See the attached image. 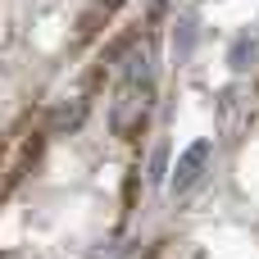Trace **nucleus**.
Masks as SVG:
<instances>
[{
	"label": "nucleus",
	"mask_w": 259,
	"mask_h": 259,
	"mask_svg": "<svg viewBox=\"0 0 259 259\" xmlns=\"http://www.w3.org/2000/svg\"><path fill=\"white\" fill-rule=\"evenodd\" d=\"M150 105H155V82H123V91H118L114 105H109V127H114V137H123V141L141 137V127H146V118H150Z\"/></svg>",
	"instance_id": "f257e3e1"
},
{
	"label": "nucleus",
	"mask_w": 259,
	"mask_h": 259,
	"mask_svg": "<svg viewBox=\"0 0 259 259\" xmlns=\"http://www.w3.org/2000/svg\"><path fill=\"white\" fill-rule=\"evenodd\" d=\"M87 123V100H64L50 109V137H68Z\"/></svg>",
	"instance_id": "20e7f679"
},
{
	"label": "nucleus",
	"mask_w": 259,
	"mask_h": 259,
	"mask_svg": "<svg viewBox=\"0 0 259 259\" xmlns=\"http://www.w3.org/2000/svg\"><path fill=\"white\" fill-rule=\"evenodd\" d=\"M191 46H196V23H178V32H173V55L187 59Z\"/></svg>",
	"instance_id": "0eeeda50"
},
{
	"label": "nucleus",
	"mask_w": 259,
	"mask_h": 259,
	"mask_svg": "<svg viewBox=\"0 0 259 259\" xmlns=\"http://www.w3.org/2000/svg\"><path fill=\"white\" fill-rule=\"evenodd\" d=\"M209 159H214V141L209 137H196L182 155H178V164H173V178H168V187L182 196V191H191L200 178H205V168H209Z\"/></svg>",
	"instance_id": "f03ea898"
},
{
	"label": "nucleus",
	"mask_w": 259,
	"mask_h": 259,
	"mask_svg": "<svg viewBox=\"0 0 259 259\" xmlns=\"http://www.w3.org/2000/svg\"><path fill=\"white\" fill-rule=\"evenodd\" d=\"M123 82H150L146 46H127V55H123Z\"/></svg>",
	"instance_id": "423d86ee"
},
{
	"label": "nucleus",
	"mask_w": 259,
	"mask_h": 259,
	"mask_svg": "<svg viewBox=\"0 0 259 259\" xmlns=\"http://www.w3.org/2000/svg\"><path fill=\"white\" fill-rule=\"evenodd\" d=\"M118 5H123V0H91V5L82 9V18H77V41L100 36V32L109 27V18L118 14Z\"/></svg>",
	"instance_id": "7ed1b4c3"
},
{
	"label": "nucleus",
	"mask_w": 259,
	"mask_h": 259,
	"mask_svg": "<svg viewBox=\"0 0 259 259\" xmlns=\"http://www.w3.org/2000/svg\"><path fill=\"white\" fill-rule=\"evenodd\" d=\"M255 55H259V41L250 36V32H241V36L232 41V50H228V64H232V73H246V68L255 64Z\"/></svg>",
	"instance_id": "39448f33"
},
{
	"label": "nucleus",
	"mask_w": 259,
	"mask_h": 259,
	"mask_svg": "<svg viewBox=\"0 0 259 259\" xmlns=\"http://www.w3.org/2000/svg\"><path fill=\"white\" fill-rule=\"evenodd\" d=\"M159 5H164V0H159Z\"/></svg>",
	"instance_id": "6e6552de"
}]
</instances>
